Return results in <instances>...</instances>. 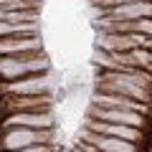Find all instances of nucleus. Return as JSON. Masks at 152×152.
<instances>
[{
    "label": "nucleus",
    "instance_id": "nucleus-8",
    "mask_svg": "<svg viewBox=\"0 0 152 152\" xmlns=\"http://www.w3.org/2000/svg\"><path fill=\"white\" fill-rule=\"evenodd\" d=\"M41 38L38 36H10L0 38V58L3 56H20V53H38Z\"/></svg>",
    "mask_w": 152,
    "mask_h": 152
},
{
    "label": "nucleus",
    "instance_id": "nucleus-1",
    "mask_svg": "<svg viewBox=\"0 0 152 152\" xmlns=\"http://www.w3.org/2000/svg\"><path fill=\"white\" fill-rule=\"evenodd\" d=\"M48 74V58L38 53H20V56H3L0 58V79L15 81L23 76Z\"/></svg>",
    "mask_w": 152,
    "mask_h": 152
},
{
    "label": "nucleus",
    "instance_id": "nucleus-3",
    "mask_svg": "<svg viewBox=\"0 0 152 152\" xmlns=\"http://www.w3.org/2000/svg\"><path fill=\"white\" fill-rule=\"evenodd\" d=\"M51 81L48 76H23L15 81H3L0 84V96H38V94H48Z\"/></svg>",
    "mask_w": 152,
    "mask_h": 152
},
{
    "label": "nucleus",
    "instance_id": "nucleus-10",
    "mask_svg": "<svg viewBox=\"0 0 152 152\" xmlns=\"http://www.w3.org/2000/svg\"><path fill=\"white\" fill-rule=\"evenodd\" d=\"M86 127H89V132H96V134H104V137H117V140H124V142H134L140 137V129L124 127V124H107V122L89 119Z\"/></svg>",
    "mask_w": 152,
    "mask_h": 152
},
{
    "label": "nucleus",
    "instance_id": "nucleus-15",
    "mask_svg": "<svg viewBox=\"0 0 152 152\" xmlns=\"http://www.w3.org/2000/svg\"><path fill=\"white\" fill-rule=\"evenodd\" d=\"M71 152H84V150H81V147H74V150H71Z\"/></svg>",
    "mask_w": 152,
    "mask_h": 152
},
{
    "label": "nucleus",
    "instance_id": "nucleus-5",
    "mask_svg": "<svg viewBox=\"0 0 152 152\" xmlns=\"http://www.w3.org/2000/svg\"><path fill=\"white\" fill-rule=\"evenodd\" d=\"M53 129V114L51 112H18V114H8L0 122V132L5 129Z\"/></svg>",
    "mask_w": 152,
    "mask_h": 152
},
{
    "label": "nucleus",
    "instance_id": "nucleus-13",
    "mask_svg": "<svg viewBox=\"0 0 152 152\" xmlns=\"http://www.w3.org/2000/svg\"><path fill=\"white\" fill-rule=\"evenodd\" d=\"M38 23H5L0 20V38H10V36H36Z\"/></svg>",
    "mask_w": 152,
    "mask_h": 152
},
{
    "label": "nucleus",
    "instance_id": "nucleus-7",
    "mask_svg": "<svg viewBox=\"0 0 152 152\" xmlns=\"http://www.w3.org/2000/svg\"><path fill=\"white\" fill-rule=\"evenodd\" d=\"M89 119L107 122V124H124V127H134V129H140L145 124V119L137 112H127V109H102V107H91Z\"/></svg>",
    "mask_w": 152,
    "mask_h": 152
},
{
    "label": "nucleus",
    "instance_id": "nucleus-17",
    "mask_svg": "<svg viewBox=\"0 0 152 152\" xmlns=\"http://www.w3.org/2000/svg\"><path fill=\"white\" fill-rule=\"evenodd\" d=\"M58 152H71V150H58Z\"/></svg>",
    "mask_w": 152,
    "mask_h": 152
},
{
    "label": "nucleus",
    "instance_id": "nucleus-4",
    "mask_svg": "<svg viewBox=\"0 0 152 152\" xmlns=\"http://www.w3.org/2000/svg\"><path fill=\"white\" fill-rule=\"evenodd\" d=\"M107 53H127V51H134V48H152V38L150 36H142V33H104L102 41H99Z\"/></svg>",
    "mask_w": 152,
    "mask_h": 152
},
{
    "label": "nucleus",
    "instance_id": "nucleus-9",
    "mask_svg": "<svg viewBox=\"0 0 152 152\" xmlns=\"http://www.w3.org/2000/svg\"><path fill=\"white\" fill-rule=\"evenodd\" d=\"M94 107H102V109H127V112H137V114H145L147 112V107L142 102L119 96V94H107V91H96V96H94Z\"/></svg>",
    "mask_w": 152,
    "mask_h": 152
},
{
    "label": "nucleus",
    "instance_id": "nucleus-14",
    "mask_svg": "<svg viewBox=\"0 0 152 152\" xmlns=\"http://www.w3.org/2000/svg\"><path fill=\"white\" fill-rule=\"evenodd\" d=\"M18 152H58L53 145H36V147H26V150H18Z\"/></svg>",
    "mask_w": 152,
    "mask_h": 152
},
{
    "label": "nucleus",
    "instance_id": "nucleus-2",
    "mask_svg": "<svg viewBox=\"0 0 152 152\" xmlns=\"http://www.w3.org/2000/svg\"><path fill=\"white\" fill-rule=\"evenodd\" d=\"M53 140V129H5L0 132V150L3 152H18L26 147H36V145H51Z\"/></svg>",
    "mask_w": 152,
    "mask_h": 152
},
{
    "label": "nucleus",
    "instance_id": "nucleus-16",
    "mask_svg": "<svg viewBox=\"0 0 152 152\" xmlns=\"http://www.w3.org/2000/svg\"><path fill=\"white\" fill-rule=\"evenodd\" d=\"M3 3H10V0H0V5H3Z\"/></svg>",
    "mask_w": 152,
    "mask_h": 152
},
{
    "label": "nucleus",
    "instance_id": "nucleus-6",
    "mask_svg": "<svg viewBox=\"0 0 152 152\" xmlns=\"http://www.w3.org/2000/svg\"><path fill=\"white\" fill-rule=\"evenodd\" d=\"M18 112H51V96L38 94V96H3L0 102V114L5 119L8 114Z\"/></svg>",
    "mask_w": 152,
    "mask_h": 152
},
{
    "label": "nucleus",
    "instance_id": "nucleus-11",
    "mask_svg": "<svg viewBox=\"0 0 152 152\" xmlns=\"http://www.w3.org/2000/svg\"><path fill=\"white\" fill-rule=\"evenodd\" d=\"M84 142L94 145L102 152H137V147L132 142L117 140V137H104V134H96V132H89V129L84 132Z\"/></svg>",
    "mask_w": 152,
    "mask_h": 152
},
{
    "label": "nucleus",
    "instance_id": "nucleus-12",
    "mask_svg": "<svg viewBox=\"0 0 152 152\" xmlns=\"http://www.w3.org/2000/svg\"><path fill=\"white\" fill-rule=\"evenodd\" d=\"M142 15H152V3L142 0V3H132V5H117L112 8L107 18H112V20H142Z\"/></svg>",
    "mask_w": 152,
    "mask_h": 152
}]
</instances>
